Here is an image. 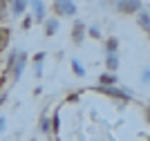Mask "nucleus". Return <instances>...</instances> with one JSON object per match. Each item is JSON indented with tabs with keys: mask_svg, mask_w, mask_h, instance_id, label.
<instances>
[{
	"mask_svg": "<svg viewBox=\"0 0 150 141\" xmlns=\"http://www.w3.org/2000/svg\"><path fill=\"white\" fill-rule=\"evenodd\" d=\"M94 90H96L99 94H103V96L117 98V101H121V103H128V101H132V98H134V92H132V90H128V87H121V85H114V87L96 85Z\"/></svg>",
	"mask_w": 150,
	"mask_h": 141,
	"instance_id": "1",
	"label": "nucleus"
},
{
	"mask_svg": "<svg viewBox=\"0 0 150 141\" xmlns=\"http://www.w3.org/2000/svg\"><path fill=\"white\" fill-rule=\"evenodd\" d=\"M52 11L58 18H74L79 7H76L74 0H52Z\"/></svg>",
	"mask_w": 150,
	"mask_h": 141,
	"instance_id": "2",
	"label": "nucleus"
},
{
	"mask_svg": "<svg viewBox=\"0 0 150 141\" xmlns=\"http://www.w3.org/2000/svg\"><path fill=\"white\" fill-rule=\"evenodd\" d=\"M114 9H117L121 16H137V13L144 9V0H117V2H114Z\"/></svg>",
	"mask_w": 150,
	"mask_h": 141,
	"instance_id": "3",
	"label": "nucleus"
},
{
	"mask_svg": "<svg viewBox=\"0 0 150 141\" xmlns=\"http://www.w3.org/2000/svg\"><path fill=\"white\" fill-rule=\"evenodd\" d=\"M27 61H29V56H27V52H23L20 49L18 52V58H16V65H13V69H11V83H18L20 79H23V72H25V67H27Z\"/></svg>",
	"mask_w": 150,
	"mask_h": 141,
	"instance_id": "4",
	"label": "nucleus"
},
{
	"mask_svg": "<svg viewBox=\"0 0 150 141\" xmlns=\"http://www.w3.org/2000/svg\"><path fill=\"white\" fill-rule=\"evenodd\" d=\"M69 38H72V43H74V45H83V40L88 38V25L83 23V20H74Z\"/></svg>",
	"mask_w": 150,
	"mask_h": 141,
	"instance_id": "5",
	"label": "nucleus"
},
{
	"mask_svg": "<svg viewBox=\"0 0 150 141\" xmlns=\"http://www.w3.org/2000/svg\"><path fill=\"white\" fill-rule=\"evenodd\" d=\"M29 7H31V18H34V23H45V20H47V9H45L43 0H29Z\"/></svg>",
	"mask_w": 150,
	"mask_h": 141,
	"instance_id": "6",
	"label": "nucleus"
},
{
	"mask_svg": "<svg viewBox=\"0 0 150 141\" xmlns=\"http://www.w3.org/2000/svg\"><path fill=\"white\" fill-rule=\"evenodd\" d=\"M29 9V0H11L9 2V11H11L13 18H23Z\"/></svg>",
	"mask_w": 150,
	"mask_h": 141,
	"instance_id": "7",
	"label": "nucleus"
},
{
	"mask_svg": "<svg viewBox=\"0 0 150 141\" xmlns=\"http://www.w3.org/2000/svg\"><path fill=\"white\" fill-rule=\"evenodd\" d=\"M9 43H11V29L7 25H0V54H7Z\"/></svg>",
	"mask_w": 150,
	"mask_h": 141,
	"instance_id": "8",
	"label": "nucleus"
},
{
	"mask_svg": "<svg viewBox=\"0 0 150 141\" xmlns=\"http://www.w3.org/2000/svg\"><path fill=\"white\" fill-rule=\"evenodd\" d=\"M137 18V25H139V29L146 31V34H150V11H146V9H141V11L134 16Z\"/></svg>",
	"mask_w": 150,
	"mask_h": 141,
	"instance_id": "9",
	"label": "nucleus"
},
{
	"mask_svg": "<svg viewBox=\"0 0 150 141\" xmlns=\"http://www.w3.org/2000/svg\"><path fill=\"white\" fill-rule=\"evenodd\" d=\"M96 85H105V87H114V85H119V76L112 72H103L99 76V83Z\"/></svg>",
	"mask_w": 150,
	"mask_h": 141,
	"instance_id": "10",
	"label": "nucleus"
},
{
	"mask_svg": "<svg viewBox=\"0 0 150 141\" xmlns=\"http://www.w3.org/2000/svg\"><path fill=\"white\" fill-rule=\"evenodd\" d=\"M119 65H121V61H119V54H105V72H112V74H117Z\"/></svg>",
	"mask_w": 150,
	"mask_h": 141,
	"instance_id": "11",
	"label": "nucleus"
},
{
	"mask_svg": "<svg viewBox=\"0 0 150 141\" xmlns=\"http://www.w3.org/2000/svg\"><path fill=\"white\" fill-rule=\"evenodd\" d=\"M43 27H45V36H54L61 27V23H58V18H47L43 23Z\"/></svg>",
	"mask_w": 150,
	"mask_h": 141,
	"instance_id": "12",
	"label": "nucleus"
},
{
	"mask_svg": "<svg viewBox=\"0 0 150 141\" xmlns=\"http://www.w3.org/2000/svg\"><path fill=\"white\" fill-rule=\"evenodd\" d=\"M103 45H105V54H119V38L117 36H108Z\"/></svg>",
	"mask_w": 150,
	"mask_h": 141,
	"instance_id": "13",
	"label": "nucleus"
},
{
	"mask_svg": "<svg viewBox=\"0 0 150 141\" xmlns=\"http://www.w3.org/2000/svg\"><path fill=\"white\" fill-rule=\"evenodd\" d=\"M69 67H72V72H74L79 79L85 76V67H83V63L79 61V58H69Z\"/></svg>",
	"mask_w": 150,
	"mask_h": 141,
	"instance_id": "14",
	"label": "nucleus"
},
{
	"mask_svg": "<svg viewBox=\"0 0 150 141\" xmlns=\"http://www.w3.org/2000/svg\"><path fill=\"white\" fill-rule=\"evenodd\" d=\"M50 121H52V135H58L61 132V114H58V110L50 117Z\"/></svg>",
	"mask_w": 150,
	"mask_h": 141,
	"instance_id": "15",
	"label": "nucleus"
},
{
	"mask_svg": "<svg viewBox=\"0 0 150 141\" xmlns=\"http://www.w3.org/2000/svg\"><path fill=\"white\" fill-rule=\"evenodd\" d=\"M40 132H43V135H52V121H50L47 114L40 117Z\"/></svg>",
	"mask_w": 150,
	"mask_h": 141,
	"instance_id": "16",
	"label": "nucleus"
},
{
	"mask_svg": "<svg viewBox=\"0 0 150 141\" xmlns=\"http://www.w3.org/2000/svg\"><path fill=\"white\" fill-rule=\"evenodd\" d=\"M88 38H94V40H101V38H103V34H101V29L96 27V25H92V27H88Z\"/></svg>",
	"mask_w": 150,
	"mask_h": 141,
	"instance_id": "17",
	"label": "nucleus"
},
{
	"mask_svg": "<svg viewBox=\"0 0 150 141\" xmlns=\"http://www.w3.org/2000/svg\"><path fill=\"white\" fill-rule=\"evenodd\" d=\"M7 11H9V5H7L5 0H0V25H5V20H7Z\"/></svg>",
	"mask_w": 150,
	"mask_h": 141,
	"instance_id": "18",
	"label": "nucleus"
},
{
	"mask_svg": "<svg viewBox=\"0 0 150 141\" xmlns=\"http://www.w3.org/2000/svg\"><path fill=\"white\" fill-rule=\"evenodd\" d=\"M139 81H141L144 85H150V67L141 69V76H139Z\"/></svg>",
	"mask_w": 150,
	"mask_h": 141,
	"instance_id": "19",
	"label": "nucleus"
},
{
	"mask_svg": "<svg viewBox=\"0 0 150 141\" xmlns=\"http://www.w3.org/2000/svg\"><path fill=\"white\" fill-rule=\"evenodd\" d=\"M45 58H47V54H45V52H38V54H34V58H31V61H34V65H43Z\"/></svg>",
	"mask_w": 150,
	"mask_h": 141,
	"instance_id": "20",
	"label": "nucleus"
},
{
	"mask_svg": "<svg viewBox=\"0 0 150 141\" xmlns=\"http://www.w3.org/2000/svg\"><path fill=\"white\" fill-rule=\"evenodd\" d=\"M79 101H81V94L79 92H69L67 98H65V103H79Z\"/></svg>",
	"mask_w": 150,
	"mask_h": 141,
	"instance_id": "21",
	"label": "nucleus"
},
{
	"mask_svg": "<svg viewBox=\"0 0 150 141\" xmlns=\"http://www.w3.org/2000/svg\"><path fill=\"white\" fill-rule=\"evenodd\" d=\"M34 27V18L31 16H23V29H31Z\"/></svg>",
	"mask_w": 150,
	"mask_h": 141,
	"instance_id": "22",
	"label": "nucleus"
},
{
	"mask_svg": "<svg viewBox=\"0 0 150 141\" xmlns=\"http://www.w3.org/2000/svg\"><path fill=\"white\" fill-rule=\"evenodd\" d=\"M34 76H36V79L43 76V65H34Z\"/></svg>",
	"mask_w": 150,
	"mask_h": 141,
	"instance_id": "23",
	"label": "nucleus"
},
{
	"mask_svg": "<svg viewBox=\"0 0 150 141\" xmlns=\"http://www.w3.org/2000/svg\"><path fill=\"white\" fill-rule=\"evenodd\" d=\"M5 130H7V119L0 117V135H5Z\"/></svg>",
	"mask_w": 150,
	"mask_h": 141,
	"instance_id": "24",
	"label": "nucleus"
},
{
	"mask_svg": "<svg viewBox=\"0 0 150 141\" xmlns=\"http://www.w3.org/2000/svg\"><path fill=\"white\" fill-rule=\"evenodd\" d=\"M144 117H146V121L150 123V105H146V110H144Z\"/></svg>",
	"mask_w": 150,
	"mask_h": 141,
	"instance_id": "25",
	"label": "nucleus"
},
{
	"mask_svg": "<svg viewBox=\"0 0 150 141\" xmlns=\"http://www.w3.org/2000/svg\"><path fill=\"white\" fill-rule=\"evenodd\" d=\"M148 141H150V135H148Z\"/></svg>",
	"mask_w": 150,
	"mask_h": 141,
	"instance_id": "26",
	"label": "nucleus"
}]
</instances>
